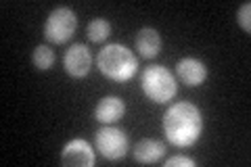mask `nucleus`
I'll return each instance as SVG.
<instances>
[{
	"label": "nucleus",
	"mask_w": 251,
	"mask_h": 167,
	"mask_svg": "<svg viewBox=\"0 0 251 167\" xmlns=\"http://www.w3.org/2000/svg\"><path fill=\"white\" fill-rule=\"evenodd\" d=\"M86 36H88L90 42H105V40L111 36V23H109L107 19H92L88 23V27H86Z\"/></svg>",
	"instance_id": "nucleus-12"
},
{
	"label": "nucleus",
	"mask_w": 251,
	"mask_h": 167,
	"mask_svg": "<svg viewBox=\"0 0 251 167\" xmlns=\"http://www.w3.org/2000/svg\"><path fill=\"white\" fill-rule=\"evenodd\" d=\"M140 90L145 92V96L149 100L166 105V102H170L178 92L176 75L172 73L168 67L149 65L143 69V75H140Z\"/></svg>",
	"instance_id": "nucleus-3"
},
{
	"label": "nucleus",
	"mask_w": 251,
	"mask_h": 167,
	"mask_svg": "<svg viewBox=\"0 0 251 167\" xmlns=\"http://www.w3.org/2000/svg\"><path fill=\"white\" fill-rule=\"evenodd\" d=\"M166 140L178 148H188L201 138L203 117L197 105L193 102H176L168 107L161 119Z\"/></svg>",
	"instance_id": "nucleus-1"
},
{
	"label": "nucleus",
	"mask_w": 251,
	"mask_h": 167,
	"mask_svg": "<svg viewBox=\"0 0 251 167\" xmlns=\"http://www.w3.org/2000/svg\"><path fill=\"white\" fill-rule=\"evenodd\" d=\"M75 27L77 15L69 6H59V9L50 11V15L46 17L42 34L50 44H65L75 34Z\"/></svg>",
	"instance_id": "nucleus-4"
},
{
	"label": "nucleus",
	"mask_w": 251,
	"mask_h": 167,
	"mask_svg": "<svg viewBox=\"0 0 251 167\" xmlns=\"http://www.w3.org/2000/svg\"><path fill=\"white\" fill-rule=\"evenodd\" d=\"M166 155V144L155 138H145L136 142L134 150H132V157H134L136 163H143V165H151L157 163L159 159Z\"/></svg>",
	"instance_id": "nucleus-10"
},
{
	"label": "nucleus",
	"mask_w": 251,
	"mask_h": 167,
	"mask_svg": "<svg viewBox=\"0 0 251 167\" xmlns=\"http://www.w3.org/2000/svg\"><path fill=\"white\" fill-rule=\"evenodd\" d=\"M136 50L143 59H155L161 52V36L153 27H143L136 34Z\"/></svg>",
	"instance_id": "nucleus-11"
},
{
	"label": "nucleus",
	"mask_w": 251,
	"mask_h": 167,
	"mask_svg": "<svg viewBox=\"0 0 251 167\" xmlns=\"http://www.w3.org/2000/svg\"><path fill=\"white\" fill-rule=\"evenodd\" d=\"M124 113H126V105H124V100L117 98V96L100 98L97 102V107H94V119L103 125L117 123L124 117Z\"/></svg>",
	"instance_id": "nucleus-9"
},
{
	"label": "nucleus",
	"mask_w": 251,
	"mask_h": 167,
	"mask_svg": "<svg viewBox=\"0 0 251 167\" xmlns=\"http://www.w3.org/2000/svg\"><path fill=\"white\" fill-rule=\"evenodd\" d=\"M31 61H34L36 69L49 71L54 65V52H52L50 46L40 44V46H36V48H34V52H31Z\"/></svg>",
	"instance_id": "nucleus-13"
},
{
	"label": "nucleus",
	"mask_w": 251,
	"mask_h": 167,
	"mask_svg": "<svg viewBox=\"0 0 251 167\" xmlns=\"http://www.w3.org/2000/svg\"><path fill=\"white\" fill-rule=\"evenodd\" d=\"M97 67L111 82H128L136 75L138 59L130 48L122 44H107L97 54Z\"/></svg>",
	"instance_id": "nucleus-2"
},
{
	"label": "nucleus",
	"mask_w": 251,
	"mask_h": 167,
	"mask_svg": "<svg viewBox=\"0 0 251 167\" xmlns=\"http://www.w3.org/2000/svg\"><path fill=\"white\" fill-rule=\"evenodd\" d=\"M61 163L67 167H92L97 163V155L88 140L74 138L61 150Z\"/></svg>",
	"instance_id": "nucleus-6"
},
{
	"label": "nucleus",
	"mask_w": 251,
	"mask_h": 167,
	"mask_svg": "<svg viewBox=\"0 0 251 167\" xmlns=\"http://www.w3.org/2000/svg\"><path fill=\"white\" fill-rule=\"evenodd\" d=\"M237 21H239V25L243 27V31H247V34H249V31H251V4L249 2L239 6Z\"/></svg>",
	"instance_id": "nucleus-14"
},
{
	"label": "nucleus",
	"mask_w": 251,
	"mask_h": 167,
	"mask_svg": "<svg viewBox=\"0 0 251 167\" xmlns=\"http://www.w3.org/2000/svg\"><path fill=\"white\" fill-rule=\"evenodd\" d=\"M94 148L107 161H120L130 150V140L126 136V132H122L120 128L103 125V128L94 134Z\"/></svg>",
	"instance_id": "nucleus-5"
},
{
	"label": "nucleus",
	"mask_w": 251,
	"mask_h": 167,
	"mask_svg": "<svg viewBox=\"0 0 251 167\" xmlns=\"http://www.w3.org/2000/svg\"><path fill=\"white\" fill-rule=\"evenodd\" d=\"M63 69L67 71V75L75 79H82L90 73L92 69V54L86 44H74L69 46L63 54Z\"/></svg>",
	"instance_id": "nucleus-7"
},
{
	"label": "nucleus",
	"mask_w": 251,
	"mask_h": 167,
	"mask_svg": "<svg viewBox=\"0 0 251 167\" xmlns=\"http://www.w3.org/2000/svg\"><path fill=\"white\" fill-rule=\"evenodd\" d=\"M197 165V161L191 157H184V155H174L166 159V167H195Z\"/></svg>",
	"instance_id": "nucleus-15"
},
{
	"label": "nucleus",
	"mask_w": 251,
	"mask_h": 167,
	"mask_svg": "<svg viewBox=\"0 0 251 167\" xmlns=\"http://www.w3.org/2000/svg\"><path fill=\"white\" fill-rule=\"evenodd\" d=\"M176 75L188 88H199V86L207 79V67L203 65V61L195 57H184L178 61L176 65Z\"/></svg>",
	"instance_id": "nucleus-8"
}]
</instances>
